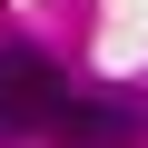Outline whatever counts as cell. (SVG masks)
Instances as JSON below:
<instances>
[{"instance_id":"cell-2","label":"cell","mask_w":148,"mask_h":148,"mask_svg":"<svg viewBox=\"0 0 148 148\" xmlns=\"http://www.w3.org/2000/svg\"><path fill=\"white\" fill-rule=\"evenodd\" d=\"M138 138H148V119L119 99H59V119H49V148H138Z\"/></svg>"},{"instance_id":"cell-1","label":"cell","mask_w":148,"mask_h":148,"mask_svg":"<svg viewBox=\"0 0 148 148\" xmlns=\"http://www.w3.org/2000/svg\"><path fill=\"white\" fill-rule=\"evenodd\" d=\"M59 69L40 59V49H0V148L10 138H49V119H59Z\"/></svg>"}]
</instances>
